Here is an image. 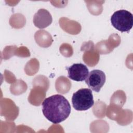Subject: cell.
<instances>
[{"label": "cell", "mask_w": 133, "mask_h": 133, "mask_svg": "<svg viewBox=\"0 0 133 133\" xmlns=\"http://www.w3.org/2000/svg\"><path fill=\"white\" fill-rule=\"evenodd\" d=\"M71 110L69 102L61 95H52L45 99L42 103L43 115L54 124H58L65 120Z\"/></svg>", "instance_id": "6da1fadb"}, {"label": "cell", "mask_w": 133, "mask_h": 133, "mask_svg": "<svg viewBox=\"0 0 133 133\" xmlns=\"http://www.w3.org/2000/svg\"><path fill=\"white\" fill-rule=\"evenodd\" d=\"M72 103L77 111H86L94 104L92 91L88 88H81L73 94Z\"/></svg>", "instance_id": "7a4b0ae2"}, {"label": "cell", "mask_w": 133, "mask_h": 133, "mask_svg": "<svg viewBox=\"0 0 133 133\" xmlns=\"http://www.w3.org/2000/svg\"><path fill=\"white\" fill-rule=\"evenodd\" d=\"M113 27L122 32H128L133 25V16L129 11L122 9L113 13L111 17Z\"/></svg>", "instance_id": "3957f363"}, {"label": "cell", "mask_w": 133, "mask_h": 133, "mask_svg": "<svg viewBox=\"0 0 133 133\" xmlns=\"http://www.w3.org/2000/svg\"><path fill=\"white\" fill-rule=\"evenodd\" d=\"M105 80V75L102 71L94 70L90 72L85 81L91 90L98 92L104 84Z\"/></svg>", "instance_id": "277c9868"}, {"label": "cell", "mask_w": 133, "mask_h": 133, "mask_svg": "<svg viewBox=\"0 0 133 133\" xmlns=\"http://www.w3.org/2000/svg\"><path fill=\"white\" fill-rule=\"evenodd\" d=\"M81 50L85 51L83 56V59L86 64L89 66H94L98 63L99 55L94 48V44L92 41L83 43Z\"/></svg>", "instance_id": "5b68a950"}, {"label": "cell", "mask_w": 133, "mask_h": 133, "mask_svg": "<svg viewBox=\"0 0 133 133\" xmlns=\"http://www.w3.org/2000/svg\"><path fill=\"white\" fill-rule=\"evenodd\" d=\"M67 70L69 78L77 82L85 81L89 74L88 69L82 63H74Z\"/></svg>", "instance_id": "8992f818"}, {"label": "cell", "mask_w": 133, "mask_h": 133, "mask_svg": "<svg viewBox=\"0 0 133 133\" xmlns=\"http://www.w3.org/2000/svg\"><path fill=\"white\" fill-rule=\"evenodd\" d=\"M33 20L36 27L42 29L47 27L51 23L52 18L47 10L42 8L39 9L34 15Z\"/></svg>", "instance_id": "52a82bcc"}, {"label": "cell", "mask_w": 133, "mask_h": 133, "mask_svg": "<svg viewBox=\"0 0 133 133\" xmlns=\"http://www.w3.org/2000/svg\"><path fill=\"white\" fill-rule=\"evenodd\" d=\"M46 90L40 86H34L28 97L29 102L32 105L38 106L46 96Z\"/></svg>", "instance_id": "ba28073f"}, {"label": "cell", "mask_w": 133, "mask_h": 133, "mask_svg": "<svg viewBox=\"0 0 133 133\" xmlns=\"http://www.w3.org/2000/svg\"><path fill=\"white\" fill-rule=\"evenodd\" d=\"M34 38L36 43L39 46L44 48L49 47L53 42L51 35L48 32L43 30L36 32Z\"/></svg>", "instance_id": "9c48e42d"}, {"label": "cell", "mask_w": 133, "mask_h": 133, "mask_svg": "<svg viewBox=\"0 0 133 133\" xmlns=\"http://www.w3.org/2000/svg\"><path fill=\"white\" fill-rule=\"evenodd\" d=\"M117 47L112 38L109 37L108 40H104L98 42L95 46L96 50L101 55H105L110 53L113 49Z\"/></svg>", "instance_id": "30bf717a"}, {"label": "cell", "mask_w": 133, "mask_h": 133, "mask_svg": "<svg viewBox=\"0 0 133 133\" xmlns=\"http://www.w3.org/2000/svg\"><path fill=\"white\" fill-rule=\"evenodd\" d=\"M56 89L58 92L65 94L71 88V83L70 81L64 76H60L56 81Z\"/></svg>", "instance_id": "8fae6325"}, {"label": "cell", "mask_w": 133, "mask_h": 133, "mask_svg": "<svg viewBox=\"0 0 133 133\" xmlns=\"http://www.w3.org/2000/svg\"><path fill=\"white\" fill-rule=\"evenodd\" d=\"M132 119V113L131 110H123L118 113L116 121L118 124L121 125H126L130 123Z\"/></svg>", "instance_id": "7c38bea8"}, {"label": "cell", "mask_w": 133, "mask_h": 133, "mask_svg": "<svg viewBox=\"0 0 133 133\" xmlns=\"http://www.w3.org/2000/svg\"><path fill=\"white\" fill-rule=\"evenodd\" d=\"M126 95L123 90H117L111 97L110 104L122 107L126 102Z\"/></svg>", "instance_id": "4fadbf2b"}, {"label": "cell", "mask_w": 133, "mask_h": 133, "mask_svg": "<svg viewBox=\"0 0 133 133\" xmlns=\"http://www.w3.org/2000/svg\"><path fill=\"white\" fill-rule=\"evenodd\" d=\"M91 14L94 15L100 14L102 11V4L104 1H85Z\"/></svg>", "instance_id": "5bb4252c"}, {"label": "cell", "mask_w": 133, "mask_h": 133, "mask_svg": "<svg viewBox=\"0 0 133 133\" xmlns=\"http://www.w3.org/2000/svg\"><path fill=\"white\" fill-rule=\"evenodd\" d=\"M14 86L17 88H10L11 92L14 95H20L24 92L27 89V85L23 81L19 79L14 84Z\"/></svg>", "instance_id": "9a60e30c"}, {"label": "cell", "mask_w": 133, "mask_h": 133, "mask_svg": "<svg viewBox=\"0 0 133 133\" xmlns=\"http://www.w3.org/2000/svg\"><path fill=\"white\" fill-rule=\"evenodd\" d=\"M33 85L34 86L43 87L47 91L49 87V81L46 77L43 75H39L34 78V79L33 81Z\"/></svg>", "instance_id": "2e32d148"}, {"label": "cell", "mask_w": 133, "mask_h": 133, "mask_svg": "<svg viewBox=\"0 0 133 133\" xmlns=\"http://www.w3.org/2000/svg\"><path fill=\"white\" fill-rule=\"evenodd\" d=\"M105 107L106 104L102 102L101 103L100 109H99V102L97 101L94 107L93 111L94 114L99 118H102L104 117L105 116Z\"/></svg>", "instance_id": "e0dca14e"}, {"label": "cell", "mask_w": 133, "mask_h": 133, "mask_svg": "<svg viewBox=\"0 0 133 133\" xmlns=\"http://www.w3.org/2000/svg\"><path fill=\"white\" fill-rule=\"evenodd\" d=\"M60 51L65 57H70L73 54V49L72 46L69 44H63L60 46Z\"/></svg>", "instance_id": "ac0fdd59"}, {"label": "cell", "mask_w": 133, "mask_h": 133, "mask_svg": "<svg viewBox=\"0 0 133 133\" xmlns=\"http://www.w3.org/2000/svg\"><path fill=\"white\" fill-rule=\"evenodd\" d=\"M36 61V59H32L28 63L26 64L25 67L24 68V70L25 71L26 73L28 75H33L35 74L38 71L35 70V69L33 68V65L35 63V61Z\"/></svg>", "instance_id": "d6986e66"}]
</instances>
